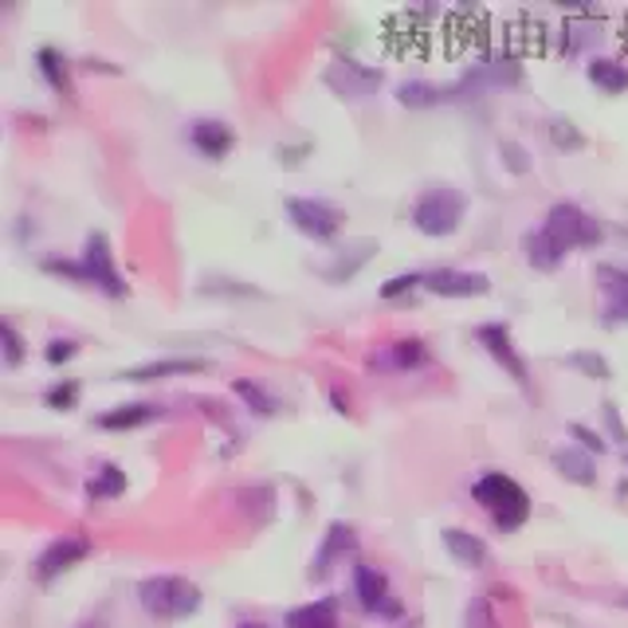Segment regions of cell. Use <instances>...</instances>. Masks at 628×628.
<instances>
[{
  "label": "cell",
  "mask_w": 628,
  "mask_h": 628,
  "mask_svg": "<svg viewBox=\"0 0 628 628\" xmlns=\"http://www.w3.org/2000/svg\"><path fill=\"white\" fill-rule=\"evenodd\" d=\"M444 546H447V554L460 562V566H467V569H480L483 562H487V546L475 538V534H467V531H444Z\"/></svg>",
  "instance_id": "obj_19"
},
{
  "label": "cell",
  "mask_w": 628,
  "mask_h": 628,
  "mask_svg": "<svg viewBox=\"0 0 628 628\" xmlns=\"http://www.w3.org/2000/svg\"><path fill=\"white\" fill-rule=\"evenodd\" d=\"M0 342H4V366L24 362V338L17 334V327H12V322H4V327H0Z\"/></svg>",
  "instance_id": "obj_32"
},
{
  "label": "cell",
  "mask_w": 628,
  "mask_h": 628,
  "mask_svg": "<svg viewBox=\"0 0 628 628\" xmlns=\"http://www.w3.org/2000/svg\"><path fill=\"white\" fill-rule=\"evenodd\" d=\"M523 248H526V264L531 267H538V271H554V267L562 264V259H566V251L558 248V244L550 240V236L543 233V228H538V233H531L523 240Z\"/></svg>",
  "instance_id": "obj_21"
},
{
  "label": "cell",
  "mask_w": 628,
  "mask_h": 628,
  "mask_svg": "<svg viewBox=\"0 0 628 628\" xmlns=\"http://www.w3.org/2000/svg\"><path fill=\"white\" fill-rule=\"evenodd\" d=\"M122 491H126V472L114 464H103L86 480V495H91V500H119Z\"/></svg>",
  "instance_id": "obj_22"
},
{
  "label": "cell",
  "mask_w": 628,
  "mask_h": 628,
  "mask_svg": "<svg viewBox=\"0 0 628 628\" xmlns=\"http://www.w3.org/2000/svg\"><path fill=\"white\" fill-rule=\"evenodd\" d=\"M330 401H334V413H346V401H342V393H330Z\"/></svg>",
  "instance_id": "obj_37"
},
{
  "label": "cell",
  "mask_w": 628,
  "mask_h": 628,
  "mask_svg": "<svg viewBox=\"0 0 628 628\" xmlns=\"http://www.w3.org/2000/svg\"><path fill=\"white\" fill-rule=\"evenodd\" d=\"M208 370V362L200 358H162V362H146V366H134V370L119 373L122 381H157V378H173V373H200Z\"/></svg>",
  "instance_id": "obj_14"
},
{
  "label": "cell",
  "mask_w": 628,
  "mask_h": 628,
  "mask_svg": "<svg viewBox=\"0 0 628 628\" xmlns=\"http://www.w3.org/2000/svg\"><path fill=\"white\" fill-rule=\"evenodd\" d=\"M189 142L200 157L220 162V157H228V150L236 146V134H233V126L220 119H197V122H189Z\"/></svg>",
  "instance_id": "obj_12"
},
{
  "label": "cell",
  "mask_w": 628,
  "mask_h": 628,
  "mask_svg": "<svg viewBox=\"0 0 628 628\" xmlns=\"http://www.w3.org/2000/svg\"><path fill=\"white\" fill-rule=\"evenodd\" d=\"M452 95V86H440V83H429V79H409V83L397 86V103L401 106H416V111H424V106H440L447 103Z\"/></svg>",
  "instance_id": "obj_15"
},
{
  "label": "cell",
  "mask_w": 628,
  "mask_h": 628,
  "mask_svg": "<svg viewBox=\"0 0 628 628\" xmlns=\"http://www.w3.org/2000/svg\"><path fill=\"white\" fill-rule=\"evenodd\" d=\"M40 71H43V79L55 86V91H63V95H71V86H68V71H63V55L55 52V48H43L40 55Z\"/></svg>",
  "instance_id": "obj_28"
},
{
  "label": "cell",
  "mask_w": 628,
  "mask_h": 628,
  "mask_svg": "<svg viewBox=\"0 0 628 628\" xmlns=\"http://www.w3.org/2000/svg\"><path fill=\"white\" fill-rule=\"evenodd\" d=\"M550 138H554V146H558V150H581V146H586L581 130H577L569 119H554L550 122Z\"/></svg>",
  "instance_id": "obj_30"
},
{
  "label": "cell",
  "mask_w": 628,
  "mask_h": 628,
  "mask_svg": "<svg viewBox=\"0 0 628 628\" xmlns=\"http://www.w3.org/2000/svg\"><path fill=\"white\" fill-rule=\"evenodd\" d=\"M346 550H353V531H350V526H342V523H334L327 531V543H322L319 558H315V577L327 574L330 562H334L338 554H346Z\"/></svg>",
  "instance_id": "obj_23"
},
{
  "label": "cell",
  "mask_w": 628,
  "mask_h": 628,
  "mask_svg": "<svg viewBox=\"0 0 628 628\" xmlns=\"http://www.w3.org/2000/svg\"><path fill=\"white\" fill-rule=\"evenodd\" d=\"M464 213H467L464 193L452 189V185H432V189H424L421 197H416L413 224H416V233L440 240V236L456 233L460 224H464Z\"/></svg>",
  "instance_id": "obj_3"
},
{
  "label": "cell",
  "mask_w": 628,
  "mask_h": 628,
  "mask_svg": "<svg viewBox=\"0 0 628 628\" xmlns=\"http://www.w3.org/2000/svg\"><path fill=\"white\" fill-rule=\"evenodd\" d=\"M566 366H574V370H581L586 378H594V381H609L612 378L609 362H605L601 353H594V350H574L566 358Z\"/></svg>",
  "instance_id": "obj_27"
},
{
  "label": "cell",
  "mask_w": 628,
  "mask_h": 628,
  "mask_svg": "<svg viewBox=\"0 0 628 628\" xmlns=\"http://www.w3.org/2000/svg\"><path fill=\"white\" fill-rule=\"evenodd\" d=\"M472 500L480 503V507L495 518V526H503V531H518V526L526 523V515H531V495L503 472L480 475V480L472 483Z\"/></svg>",
  "instance_id": "obj_1"
},
{
  "label": "cell",
  "mask_w": 628,
  "mask_h": 628,
  "mask_svg": "<svg viewBox=\"0 0 628 628\" xmlns=\"http://www.w3.org/2000/svg\"><path fill=\"white\" fill-rule=\"evenodd\" d=\"M554 467H558L569 483H581V487H589V483L597 480L594 456L581 452V447H558V452H554Z\"/></svg>",
  "instance_id": "obj_18"
},
{
  "label": "cell",
  "mask_w": 628,
  "mask_h": 628,
  "mask_svg": "<svg viewBox=\"0 0 628 628\" xmlns=\"http://www.w3.org/2000/svg\"><path fill=\"white\" fill-rule=\"evenodd\" d=\"M597 291H601V315L609 327L628 322V267L601 264L597 267Z\"/></svg>",
  "instance_id": "obj_8"
},
{
  "label": "cell",
  "mask_w": 628,
  "mask_h": 628,
  "mask_svg": "<svg viewBox=\"0 0 628 628\" xmlns=\"http://www.w3.org/2000/svg\"><path fill=\"white\" fill-rule=\"evenodd\" d=\"M43 401H48V409H60V413H71L79 401V385L75 381H60V385H52L48 393H43Z\"/></svg>",
  "instance_id": "obj_31"
},
{
  "label": "cell",
  "mask_w": 628,
  "mask_h": 628,
  "mask_svg": "<svg viewBox=\"0 0 628 628\" xmlns=\"http://www.w3.org/2000/svg\"><path fill=\"white\" fill-rule=\"evenodd\" d=\"M421 362H424V346L416 342V338H409V342H393V346H385V350L370 358L373 370H413V366H421Z\"/></svg>",
  "instance_id": "obj_17"
},
{
  "label": "cell",
  "mask_w": 628,
  "mask_h": 628,
  "mask_svg": "<svg viewBox=\"0 0 628 628\" xmlns=\"http://www.w3.org/2000/svg\"><path fill=\"white\" fill-rule=\"evenodd\" d=\"M467 628H500L495 625V617H491V605L483 601V597L467 605Z\"/></svg>",
  "instance_id": "obj_34"
},
{
  "label": "cell",
  "mask_w": 628,
  "mask_h": 628,
  "mask_svg": "<svg viewBox=\"0 0 628 628\" xmlns=\"http://www.w3.org/2000/svg\"><path fill=\"white\" fill-rule=\"evenodd\" d=\"M424 287L432 295H444V299H472V295H487L491 279L483 271H456V267H440L424 276Z\"/></svg>",
  "instance_id": "obj_9"
},
{
  "label": "cell",
  "mask_w": 628,
  "mask_h": 628,
  "mask_svg": "<svg viewBox=\"0 0 628 628\" xmlns=\"http://www.w3.org/2000/svg\"><path fill=\"white\" fill-rule=\"evenodd\" d=\"M79 267H83V284H95L99 291H106L111 299H122V295H126V284H122L119 267H114L111 240H106L103 233L86 236L83 256H79Z\"/></svg>",
  "instance_id": "obj_5"
},
{
  "label": "cell",
  "mask_w": 628,
  "mask_h": 628,
  "mask_svg": "<svg viewBox=\"0 0 628 628\" xmlns=\"http://www.w3.org/2000/svg\"><path fill=\"white\" fill-rule=\"evenodd\" d=\"M500 162L507 173H515V177H523V173H531V154H526V146H518V142H500Z\"/></svg>",
  "instance_id": "obj_29"
},
{
  "label": "cell",
  "mask_w": 628,
  "mask_h": 628,
  "mask_svg": "<svg viewBox=\"0 0 628 628\" xmlns=\"http://www.w3.org/2000/svg\"><path fill=\"white\" fill-rule=\"evenodd\" d=\"M353 594H358L362 609H370V612H385V617H397V612H401V605L389 601L385 574H378L373 566H353Z\"/></svg>",
  "instance_id": "obj_13"
},
{
  "label": "cell",
  "mask_w": 628,
  "mask_h": 628,
  "mask_svg": "<svg viewBox=\"0 0 628 628\" xmlns=\"http://www.w3.org/2000/svg\"><path fill=\"white\" fill-rule=\"evenodd\" d=\"M79 628H103V620H83Z\"/></svg>",
  "instance_id": "obj_38"
},
{
  "label": "cell",
  "mask_w": 628,
  "mask_h": 628,
  "mask_svg": "<svg viewBox=\"0 0 628 628\" xmlns=\"http://www.w3.org/2000/svg\"><path fill=\"white\" fill-rule=\"evenodd\" d=\"M138 601L150 617L182 620L200 609V589L193 586V581H185V577L157 574V577H146V581L138 586Z\"/></svg>",
  "instance_id": "obj_2"
},
{
  "label": "cell",
  "mask_w": 628,
  "mask_h": 628,
  "mask_svg": "<svg viewBox=\"0 0 628 628\" xmlns=\"http://www.w3.org/2000/svg\"><path fill=\"white\" fill-rule=\"evenodd\" d=\"M543 233L550 236V240L558 244L562 251H569V248H594V244L601 240V228H597L594 216L581 213V208L569 205V200H562V205H554L550 213H546Z\"/></svg>",
  "instance_id": "obj_4"
},
{
  "label": "cell",
  "mask_w": 628,
  "mask_h": 628,
  "mask_svg": "<svg viewBox=\"0 0 628 628\" xmlns=\"http://www.w3.org/2000/svg\"><path fill=\"white\" fill-rule=\"evenodd\" d=\"M413 287H424V276H416V271H409V276H393L389 284H381V299H397V295L413 291Z\"/></svg>",
  "instance_id": "obj_33"
},
{
  "label": "cell",
  "mask_w": 628,
  "mask_h": 628,
  "mask_svg": "<svg viewBox=\"0 0 628 628\" xmlns=\"http://www.w3.org/2000/svg\"><path fill=\"white\" fill-rule=\"evenodd\" d=\"M233 393L240 397V401L251 409V413H259V416H276V413H279V401H276L271 393H267L264 385H256V381L236 378V381H233Z\"/></svg>",
  "instance_id": "obj_24"
},
{
  "label": "cell",
  "mask_w": 628,
  "mask_h": 628,
  "mask_svg": "<svg viewBox=\"0 0 628 628\" xmlns=\"http://www.w3.org/2000/svg\"><path fill=\"white\" fill-rule=\"evenodd\" d=\"M353 251V248H350ZM350 251H338V264H330L327 267V279H334V284H346V279H353L358 276V267L366 264V259L373 256V251H378V244L373 240H362V251H358V256H350Z\"/></svg>",
  "instance_id": "obj_26"
},
{
  "label": "cell",
  "mask_w": 628,
  "mask_h": 628,
  "mask_svg": "<svg viewBox=\"0 0 628 628\" xmlns=\"http://www.w3.org/2000/svg\"><path fill=\"white\" fill-rule=\"evenodd\" d=\"M236 628H267V625H256V620H244V625H236Z\"/></svg>",
  "instance_id": "obj_39"
},
{
  "label": "cell",
  "mask_w": 628,
  "mask_h": 628,
  "mask_svg": "<svg viewBox=\"0 0 628 628\" xmlns=\"http://www.w3.org/2000/svg\"><path fill=\"white\" fill-rule=\"evenodd\" d=\"M287 216H291L295 228H299L302 236H310V240H334L346 220L342 208L327 205V200H315V197H291L287 200Z\"/></svg>",
  "instance_id": "obj_6"
},
{
  "label": "cell",
  "mask_w": 628,
  "mask_h": 628,
  "mask_svg": "<svg viewBox=\"0 0 628 628\" xmlns=\"http://www.w3.org/2000/svg\"><path fill=\"white\" fill-rule=\"evenodd\" d=\"M586 75L597 91H605V95H620V91H628V68L617 60H589Z\"/></svg>",
  "instance_id": "obj_20"
},
{
  "label": "cell",
  "mask_w": 628,
  "mask_h": 628,
  "mask_svg": "<svg viewBox=\"0 0 628 628\" xmlns=\"http://www.w3.org/2000/svg\"><path fill=\"white\" fill-rule=\"evenodd\" d=\"M322 83H327L334 95L350 99V103H362V99H370L381 86V71L366 68V63L358 60H334L322 71Z\"/></svg>",
  "instance_id": "obj_7"
},
{
  "label": "cell",
  "mask_w": 628,
  "mask_h": 628,
  "mask_svg": "<svg viewBox=\"0 0 628 628\" xmlns=\"http://www.w3.org/2000/svg\"><path fill=\"white\" fill-rule=\"evenodd\" d=\"M287 628H342L338 625V612L330 601H315V605H302L287 617Z\"/></svg>",
  "instance_id": "obj_25"
},
{
  "label": "cell",
  "mask_w": 628,
  "mask_h": 628,
  "mask_svg": "<svg viewBox=\"0 0 628 628\" xmlns=\"http://www.w3.org/2000/svg\"><path fill=\"white\" fill-rule=\"evenodd\" d=\"M162 416V405H150V401H138V405H114L111 413L99 416V424L111 432H122V429H142V424L157 421Z\"/></svg>",
  "instance_id": "obj_16"
},
{
  "label": "cell",
  "mask_w": 628,
  "mask_h": 628,
  "mask_svg": "<svg viewBox=\"0 0 628 628\" xmlns=\"http://www.w3.org/2000/svg\"><path fill=\"white\" fill-rule=\"evenodd\" d=\"M86 554H91V543H86V538H79V534H63V538H55V543L40 554V562H35V577H40V581H55L63 569H71L75 562H83Z\"/></svg>",
  "instance_id": "obj_11"
},
{
  "label": "cell",
  "mask_w": 628,
  "mask_h": 628,
  "mask_svg": "<svg viewBox=\"0 0 628 628\" xmlns=\"http://www.w3.org/2000/svg\"><path fill=\"white\" fill-rule=\"evenodd\" d=\"M75 353H79V346L71 342V338H55V342L48 346V353H43V358H48L52 366H63V362H71Z\"/></svg>",
  "instance_id": "obj_35"
},
{
  "label": "cell",
  "mask_w": 628,
  "mask_h": 628,
  "mask_svg": "<svg viewBox=\"0 0 628 628\" xmlns=\"http://www.w3.org/2000/svg\"><path fill=\"white\" fill-rule=\"evenodd\" d=\"M475 338H480L483 350H487L491 358H495V362H500L503 370L518 381V385H531V378H526V362L518 358L515 342H511V330L503 327V322H487V327L475 330Z\"/></svg>",
  "instance_id": "obj_10"
},
{
  "label": "cell",
  "mask_w": 628,
  "mask_h": 628,
  "mask_svg": "<svg viewBox=\"0 0 628 628\" xmlns=\"http://www.w3.org/2000/svg\"><path fill=\"white\" fill-rule=\"evenodd\" d=\"M569 432H574V436L581 440V444H586L589 452H597V456H601V452H605V440L597 436V432H589L586 424H574V429H569Z\"/></svg>",
  "instance_id": "obj_36"
}]
</instances>
